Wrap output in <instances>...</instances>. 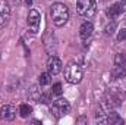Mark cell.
<instances>
[{
  "label": "cell",
  "instance_id": "obj_1",
  "mask_svg": "<svg viewBox=\"0 0 126 125\" xmlns=\"http://www.w3.org/2000/svg\"><path fill=\"white\" fill-rule=\"evenodd\" d=\"M50 16L56 27H63L69 19V9L63 3H54L50 9Z\"/></svg>",
  "mask_w": 126,
  "mask_h": 125
},
{
  "label": "cell",
  "instance_id": "obj_2",
  "mask_svg": "<svg viewBox=\"0 0 126 125\" xmlns=\"http://www.w3.org/2000/svg\"><path fill=\"white\" fill-rule=\"evenodd\" d=\"M64 80L69 84H79L82 81V68L75 62H69L64 66Z\"/></svg>",
  "mask_w": 126,
  "mask_h": 125
},
{
  "label": "cell",
  "instance_id": "obj_3",
  "mask_svg": "<svg viewBox=\"0 0 126 125\" xmlns=\"http://www.w3.org/2000/svg\"><path fill=\"white\" fill-rule=\"evenodd\" d=\"M76 12L84 18H93L95 15V1L94 0H78Z\"/></svg>",
  "mask_w": 126,
  "mask_h": 125
},
{
  "label": "cell",
  "instance_id": "obj_4",
  "mask_svg": "<svg viewBox=\"0 0 126 125\" xmlns=\"http://www.w3.org/2000/svg\"><path fill=\"white\" fill-rule=\"evenodd\" d=\"M69 110H70V104H69V102H67L66 99H63V97H59V99L54 100L53 104H51V112L54 113L56 118L64 116Z\"/></svg>",
  "mask_w": 126,
  "mask_h": 125
},
{
  "label": "cell",
  "instance_id": "obj_5",
  "mask_svg": "<svg viewBox=\"0 0 126 125\" xmlns=\"http://www.w3.org/2000/svg\"><path fill=\"white\" fill-rule=\"evenodd\" d=\"M40 22H41V16H40V12L31 9L30 13H28V27L31 30L32 34H37L40 30Z\"/></svg>",
  "mask_w": 126,
  "mask_h": 125
},
{
  "label": "cell",
  "instance_id": "obj_6",
  "mask_svg": "<svg viewBox=\"0 0 126 125\" xmlns=\"http://www.w3.org/2000/svg\"><path fill=\"white\" fill-rule=\"evenodd\" d=\"M10 18V6L6 0H0V28H4Z\"/></svg>",
  "mask_w": 126,
  "mask_h": 125
},
{
  "label": "cell",
  "instance_id": "obj_7",
  "mask_svg": "<svg viewBox=\"0 0 126 125\" xmlns=\"http://www.w3.org/2000/svg\"><path fill=\"white\" fill-rule=\"evenodd\" d=\"M125 12H126V0H122V1H117L113 6H110V9L107 10V15L111 19H114V18H119L120 15H123Z\"/></svg>",
  "mask_w": 126,
  "mask_h": 125
},
{
  "label": "cell",
  "instance_id": "obj_8",
  "mask_svg": "<svg viewBox=\"0 0 126 125\" xmlns=\"http://www.w3.org/2000/svg\"><path fill=\"white\" fill-rule=\"evenodd\" d=\"M46 66H47V71H48L51 75H56V74H59V72L62 71L63 63H62V61H60L57 56H50Z\"/></svg>",
  "mask_w": 126,
  "mask_h": 125
},
{
  "label": "cell",
  "instance_id": "obj_9",
  "mask_svg": "<svg viewBox=\"0 0 126 125\" xmlns=\"http://www.w3.org/2000/svg\"><path fill=\"white\" fill-rule=\"evenodd\" d=\"M0 116L3 119H6V121L15 119V116H16V107L12 106V104H4L1 107V110H0Z\"/></svg>",
  "mask_w": 126,
  "mask_h": 125
},
{
  "label": "cell",
  "instance_id": "obj_10",
  "mask_svg": "<svg viewBox=\"0 0 126 125\" xmlns=\"http://www.w3.org/2000/svg\"><path fill=\"white\" fill-rule=\"evenodd\" d=\"M93 31H94V25H93L90 21H87V22H84V24L81 25V28H79V35H81L82 40H87V38L91 37Z\"/></svg>",
  "mask_w": 126,
  "mask_h": 125
},
{
  "label": "cell",
  "instance_id": "obj_11",
  "mask_svg": "<svg viewBox=\"0 0 126 125\" xmlns=\"http://www.w3.org/2000/svg\"><path fill=\"white\" fill-rule=\"evenodd\" d=\"M107 122L111 125H122L125 121L116 113V112H109V115H107Z\"/></svg>",
  "mask_w": 126,
  "mask_h": 125
},
{
  "label": "cell",
  "instance_id": "obj_12",
  "mask_svg": "<svg viewBox=\"0 0 126 125\" xmlns=\"http://www.w3.org/2000/svg\"><path fill=\"white\" fill-rule=\"evenodd\" d=\"M38 83H40V85H48V84L51 83V74H50L48 71L40 74V77H38Z\"/></svg>",
  "mask_w": 126,
  "mask_h": 125
},
{
  "label": "cell",
  "instance_id": "obj_13",
  "mask_svg": "<svg viewBox=\"0 0 126 125\" xmlns=\"http://www.w3.org/2000/svg\"><path fill=\"white\" fill-rule=\"evenodd\" d=\"M31 112H32V107L30 106V104L24 103V104H21V106H19V115H21L22 118H27Z\"/></svg>",
  "mask_w": 126,
  "mask_h": 125
},
{
  "label": "cell",
  "instance_id": "obj_14",
  "mask_svg": "<svg viewBox=\"0 0 126 125\" xmlns=\"http://www.w3.org/2000/svg\"><path fill=\"white\" fill-rule=\"evenodd\" d=\"M41 91L38 90V87L37 85H34V87H31V90H30V97H31L32 100H40L41 99Z\"/></svg>",
  "mask_w": 126,
  "mask_h": 125
},
{
  "label": "cell",
  "instance_id": "obj_15",
  "mask_svg": "<svg viewBox=\"0 0 126 125\" xmlns=\"http://www.w3.org/2000/svg\"><path fill=\"white\" fill-rule=\"evenodd\" d=\"M51 93L56 94V96H59V94H62V84H54L53 87H51Z\"/></svg>",
  "mask_w": 126,
  "mask_h": 125
},
{
  "label": "cell",
  "instance_id": "obj_16",
  "mask_svg": "<svg viewBox=\"0 0 126 125\" xmlns=\"http://www.w3.org/2000/svg\"><path fill=\"white\" fill-rule=\"evenodd\" d=\"M117 40H119V41H125L126 40V28H123V30L119 31V34H117Z\"/></svg>",
  "mask_w": 126,
  "mask_h": 125
},
{
  "label": "cell",
  "instance_id": "obj_17",
  "mask_svg": "<svg viewBox=\"0 0 126 125\" xmlns=\"http://www.w3.org/2000/svg\"><path fill=\"white\" fill-rule=\"evenodd\" d=\"M114 27H116V24L107 25V27H106V32H107V34H113V30H114Z\"/></svg>",
  "mask_w": 126,
  "mask_h": 125
}]
</instances>
